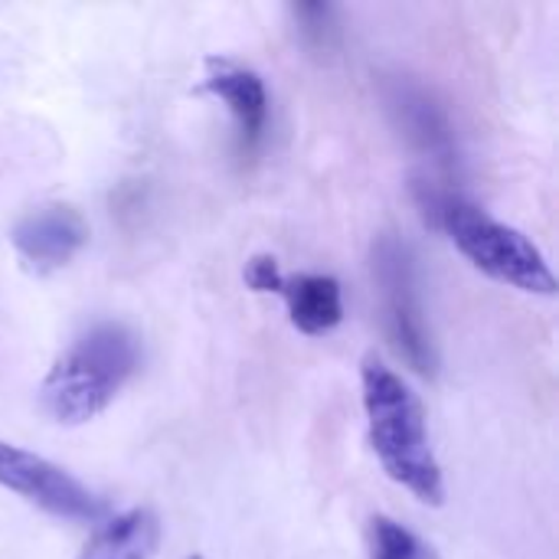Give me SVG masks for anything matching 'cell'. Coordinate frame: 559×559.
Wrapping results in <instances>:
<instances>
[{"instance_id":"1","label":"cell","mask_w":559,"mask_h":559,"mask_svg":"<svg viewBox=\"0 0 559 559\" xmlns=\"http://www.w3.org/2000/svg\"><path fill=\"white\" fill-rule=\"evenodd\" d=\"M360 390L370 445L383 472L419 504L439 508L445 501V478L429 442L426 409L419 396L393 367L377 357L364 360Z\"/></svg>"},{"instance_id":"2","label":"cell","mask_w":559,"mask_h":559,"mask_svg":"<svg viewBox=\"0 0 559 559\" xmlns=\"http://www.w3.org/2000/svg\"><path fill=\"white\" fill-rule=\"evenodd\" d=\"M141 367V344L121 321L92 324L49 367L39 400L52 423L85 426L102 416Z\"/></svg>"},{"instance_id":"3","label":"cell","mask_w":559,"mask_h":559,"mask_svg":"<svg viewBox=\"0 0 559 559\" xmlns=\"http://www.w3.org/2000/svg\"><path fill=\"white\" fill-rule=\"evenodd\" d=\"M426 206L436 213V223L442 226L449 242L462 252V259L481 275H488L491 282L518 288L524 295L557 292V278L544 252L521 229L501 223L488 210L452 193H429Z\"/></svg>"},{"instance_id":"4","label":"cell","mask_w":559,"mask_h":559,"mask_svg":"<svg viewBox=\"0 0 559 559\" xmlns=\"http://www.w3.org/2000/svg\"><path fill=\"white\" fill-rule=\"evenodd\" d=\"M373 278L380 285L383 321H386V334L396 354L419 377H432L439 367V357H436L432 331H429L423 298H419L413 249L400 242L396 236H383L373 246Z\"/></svg>"},{"instance_id":"5","label":"cell","mask_w":559,"mask_h":559,"mask_svg":"<svg viewBox=\"0 0 559 559\" xmlns=\"http://www.w3.org/2000/svg\"><path fill=\"white\" fill-rule=\"evenodd\" d=\"M0 488L20 501L39 508L43 514L69 524H95L105 514L98 495H92L79 478H72L56 462L0 439Z\"/></svg>"},{"instance_id":"6","label":"cell","mask_w":559,"mask_h":559,"mask_svg":"<svg viewBox=\"0 0 559 559\" xmlns=\"http://www.w3.org/2000/svg\"><path fill=\"white\" fill-rule=\"evenodd\" d=\"M10 242L29 272L52 275L88 246V223L69 203H46L20 216Z\"/></svg>"},{"instance_id":"7","label":"cell","mask_w":559,"mask_h":559,"mask_svg":"<svg viewBox=\"0 0 559 559\" xmlns=\"http://www.w3.org/2000/svg\"><path fill=\"white\" fill-rule=\"evenodd\" d=\"M203 92L226 105L236 124V147L242 157H252L269 128V88L262 75L239 59L210 56L203 66Z\"/></svg>"},{"instance_id":"8","label":"cell","mask_w":559,"mask_h":559,"mask_svg":"<svg viewBox=\"0 0 559 559\" xmlns=\"http://www.w3.org/2000/svg\"><path fill=\"white\" fill-rule=\"evenodd\" d=\"M386 105L396 115L403 134L419 151H426L429 157H436L442 164H452V128H449V118L419 85L403 82V79L390 82Z\"/></svg>"},{"instance_id":"9","label":"cell","mask_w":559,"mask_h":559,"mask_svg":"<svg viewBox=\"0 0 559 559\" xmlns=\"http://www.w3.org/2000/svg\"><path fill=\"white\" fill-rule=\"evenodd\" d=\"M278 295L288 305V321L308 337L331 334L344 321V288L334 275H321V272L285 275Z\"/></svg>"},{"instance_id":"10","label":"cell","mask_w":559,"mask_h":559,"mask_svg":"<svg viewBox=\"0 0 559 559\" xmlns=\"http://www.w3.org/2000/svg\"><path fill=\"white\" fill-rule=\"evenodd\" d=\"M160 544V521L144 511H124L105 521L79 559H151Z\"/></svg>"},{"instance_id":"11","label":"cell","mask_w":559,"mask_h":559,"mask_svg":"<svg viewBox=\"0 0 559 559\" xmlns=\"http://www.w3.org/2000/svg\"><path fill=\"white\" fill-rule=\"evenodd\" d=\"M367 554H370V559H439L436 550L419 534L396 524L393 518H373L370 521Z\"/></svg>"},{"instance_id":"12","label":"cell","mask_w":559,"mask_h":559,"mask_svg":"<svg viewBox=\"0 0 559 559\" xmlns=\"http://www.w3.org/2000/svg\"><path fill=\"white\" fill-rule=\"evenodd\" d=\"M242 278L252 292L259 295H278L285 285V272L272 255H252L242 269Z\"/></svg>"},{"instance_id":"13","label":"cell","mask_w":559,"mask_h":559,"mask_svg":"<svg viewBox=\"0 0 559 559\" xmlns=\"http://www.w3.org/2000/svg\"><path fill=\"white\" fill-rule=\"evenodd\" d=\"M331 16H334V10H331V7H321V3H314V7H298L301 33H305V39H308V43H314L318 49H321V46H328V43H331V36H334V23H331Z\"/></svg>"},{"instance_id":"14","label":"cell","mask_w":559,"mask_h":559,"mask_svg":"<svg viewBox=\"0 0 559 559\" xmlns=\"http://www.w3.org/2000/svg\"><path fill=\"white\" fill-rule=\"evenodd\" d=\"M187 559H203V557H187Z\"/></svg>"}]
</instances>
